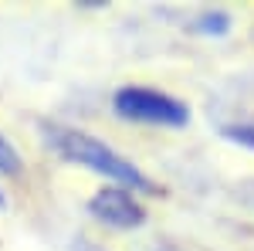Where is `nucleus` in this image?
I'll use <instances>...</instances> for the list:
<instances>
[{"label":"nucleus","instance_id":"obj_5","mask_svg":"<svg viewBox=\"0 0 254 251\" xmlns=\"http://www.w3.org/2000/svg\"><path fill=\"white\" fill-rule=\"evenodd\" d=\"M20 170H24V160H20L17 146L0 133V173L3 176H20Z\"/></svg>","mask_w":254,"mask_h":251},{"label":"nucleus","instance_id":"obj_1","mask_svg":"<svg viewBox=\"0 0 254 251\" xmlns=\"http://www.w3.org/2000/svg\"><path fill=\"white\" fill-rule=\"evenodd\" d=\"M41 129H44V143H48L61 160L78 163V167L105 176V180H112L116 187H126V190H156L153 180L142 173L132 160L119 156L116 150H109L95 136L81 133V129H71V126H51V122H44Z\"/></svg>","mask_w":254,"mask_h":251},{"label":"nucleus","instance_id":"obj_7","mask_svg":"<svg viewBox=\"0 0 254 251\" xmlns=\"http://www.w3.org/2000/svg\"><path fill=\"white\" fill-rule=\"evenodd\" d=\"M71 251H102V248H98V245H88V241H81V238H78V241H75V248H71Z\"/></svg>","mask_w":254,"mask_h":251},{"label":"nucleus","instance_id":"obj_2","mask_svg":"<svg viewBox=\"0 0 254 251\" xmlns=\"http://www.w3.org/2000/svg\"><path fill=\"white\" fill-rule=\"evenodd\" d=\"M112 109L116 116L129 119V122H146V126H166V129H180L190 122V105L180 98L146 88V85H126L112 95Z\"/></svg>","mask_w":254,"mask_h":251},{"label":"nucleus","instance_id":"obj_6","mask_svg":"<svg viewBox=\"0 0 254 251\" xmlns=\"http://www.w3.org/2000/svg\"><path fill=\"white\" fill-rule=\"evenodd\" d=\"M224 136H231L241 146H251L254 150V126H231V129H224Z\"/></svg>","mask_w":254,"mask_h":251},{"label":"nucleus","instance_id":"obj_3","mask_svg":"<svg viewBox=\"0 0 254 251\" xmlns=\"http://www.w3.org/2000/svg\"><path fill=\"white\" fill-rule=\"evenodd\" d=\"M88 214L95 217L98 224L116 228V231H136L139 224L146 221L142 204L126 187H105V190H98L88 200Z\"/></svg>","mask_w":254,"mask_h":251},{"label":"nucleus","instance_id":"obj_4","mask_svg":"<svg viewBox=\"0 0 254 251\" xmlns=\"http://www.w3.org/2000/svg\"><path fill=\"white\" fill-rule=\"evenodd\" d=\"M193 31L196 34H207V38H224L231 31V14H224V10H203L193 20Z\"/></svg>","mask_w":254,"mask_h":251}]
</instances>
